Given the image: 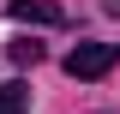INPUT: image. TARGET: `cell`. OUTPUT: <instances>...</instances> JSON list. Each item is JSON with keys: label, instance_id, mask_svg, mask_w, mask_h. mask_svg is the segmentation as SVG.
<instances>
[{"label": "cell", "instance_id": "1", "mask_svg": "<svg viewBox=\"0 0 120 114\" xmlns=\"http://www.w3.org/2000/svg\"><path fill=\"white\" fill-rule=\"evenodd\" d=\"M114 60H120V42H78L66 54V72L72 78H102V72H114Z\"/></svg>", "mask_w": 120, "mask_h": 114}, {"label": "cell", "instance_id": "2", "mask_svg": "<svg viewBox=\"0 0 120 114\" xmlns=\"http://www.w3.org/2000/svg\"><path fill=\"white\" fill-rule=\"evenodd\" d=\"M6 12H12L18 24H60V6H48V0H12Z\"/></svg>", "mask_w": 120, "mask_h": 114}, {"label": "cell", "instance_id": "3", "mask_svg": "<svg viewBox=\"0 0 120 114\" xmlns=\"http://www.w3.org/2000/svg\"><path fill=\"white\" fill-rule=\"evenodd\" d=\"M30 108V90L24 84H0V114H24Z\"/></svg>", "mask_w": 120, "mask_h": 114}, {"label": "cell", "instance_id": "4", "mask_svg": "<svg viewBox=\"0 0 120 114\" xmlns=\"http://www.w3.org/2000/svg\"><path fill=\"white\" fill-rule=\"evenodd\" d=\"M6 54H12L18 66H36V60H42V42H12V48H6Z\"/></svg>", "mask_w": 120, "mask_h": 114}]
</instances>
